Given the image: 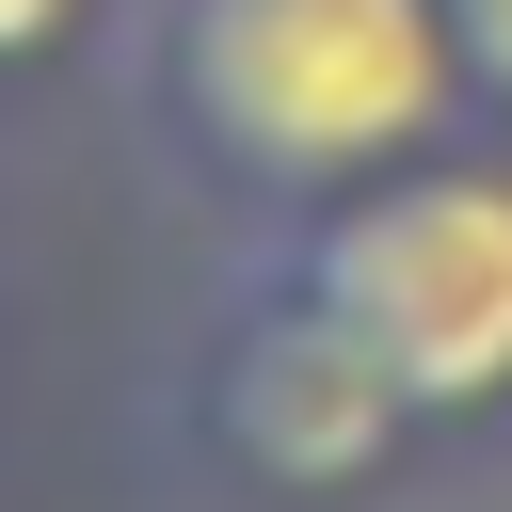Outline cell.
<instances>
[{"label":"cell","mask_w":512,"mask_h":512,"mask_svg":"<svg viewBox=\"0 0 512 512\" xmlns=\"http://www.w3.org/2000/svg\"><path fill=\"white\" fill-rule=\"evenodd\" d=\"M416 416H496L512 400V176L496 160H400L336 192L288 256Z\"/></svg>","instance_id":"obj_2"},{"label":"cell","mask_w":512,"mask_h":512,"mask_svg":"<svg viewBox=\"0 0 512 512\" xmlns=\"http://www.w3.org/2000/svg\"><path fill=\"white\" fill-rule=\"evenodd\" d=\"M64 32H80V0H0V64H48Z\"/></svg>","instance_id":"obj_5"},{"label":"cell","mask_w":512,"mask_h":512,"mask_svg":"<svg viewBox=\"0 0 512 512\" xmlns=\"http://www.w3.org/2000/svg\"><path fill=\"white\" fill-rule=\"evenodd\" d=\"M448 96H464L448 0H176V112L256 192L336 208L432 160Z\"/></svg>","instance_id":"obj_1"},{"label":"cell","mask_w":512,"mask_h":512,"mask_svg":"<svg viewBox=\"0 0 512 512\" xmlns=\"http://www.w3.org/2000/svg\"><path fill=\"white\" fill-rule=\"evenodd\" d=\"M448 32H464V80L512 96V0H448Z\"/></svg>","instance_id":"obj_4"},{"label":"cell","mask_w":512,"mask_h":512,"mask_svg":"<svg viewBox=\"0 0 512 512\" xmlns=\"http://www.w3.org/2000/svg\"><path fill=\"white\" fill-rule=\"evenodd\" d=\"M208 432L240 448V480H272V496H352V480H384L400 464V432H416V400L384 384V352L288 272L240 336H224V368H208Z\"/></svg>","instance_id":"obj_3"}]
</instances>
